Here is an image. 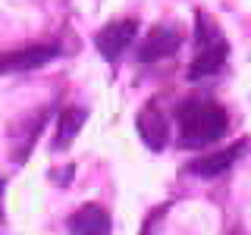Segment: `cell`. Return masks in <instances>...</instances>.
<instances>
[{"label":"cell","mask_w":251,"mask_h":235,"mask_svg":"<svg viewBox=\"0 0 251 235\" xmlns=\"http://www.w3.org/2000/svg\"><path fill=\"white\" fill-rule=\"evenodd\" d=\"M179 135L182 144H210L226 135V113L223 107L207 100H185L179 107Z\"/></svg>","instance_id":"obj_1"},{"label":"cell","mask_w":251,"mask_h":235,"mask_svg":"<svg viewBox=\"0 0 251 235\" xmlns=\"http://www.w3.org/2000/svg\"><path fill=\"white\" fill-rule=\"evenodd\" d=\"M0 188H3V182H0Z\"/></svg>","instance_id":"obj_10"},{"label":"cell","mask_w":251,"mask_h":235,"mask_svg":"<svg viewBox=\"0 0 251 235\" xmlns=\"http://www.w3.org/2000/svg\"><path fill=\"white\" fill-rule=\"evenodd\" d=\"M135 31H138V22H135V19H120V22H110L107 28H100L98 35H94V44H98L100 57L116 60V57L126 50V47L132 44Z\"/></svg>","instance_id":"obj_4"},{"label":"cell","mask_w":251,"mask_h":235,"mask_svg":"<svg viewBox=\"0 0 251 235\" xmlns=\"http://www.w3.org/2000/svg\"><path fill=\"white\" fill-rule=\"evenodd\" d=\"M242 147H245V144H235V147H226V151H214V154L195 157V160H188L185 169L192 172V176H201V179H217V176H223V172L239 160Z\"/></svg>","instance_id":"obj_5"},{"label":"cell","mask_w":251,"mask_h":235,"mask_svg":"<svg viewBox=\"0 0 251 235\" xmlns=\"http://www.w3.org/2000/svg\"><path fill=\"white\" fill-rule=\"evenodd\" d=\"M57 57H60L57 44H28V47H19V50L0 53V75L31 72V69H41V66H47V63H53Z\"/></svg>","instance_id":"obj_3"},{"label":"cell","mask_w":251,"mask_h":235,"mask_svg":"<svg viewBox=\"0 0 251 235\" xmlns=\"http://www.w3.org/2000/svg\"><path fill=\"white\" fill-rule=\"evenodd\" d=\"M138 135L141 141H145L151 151H163V144H167V138H170V129H167V119H163V113L157 107H145V110H138Z\"/></svg>","instance_id":"obj_6"},{"label":"cell","mask_w":251,"mask_h":235,"mask_svg":"<svg viewBox=\"0 0 251 235\" xmlns=\"http://www.w3.org/2000/svg\"><path fill=\"white\" fill-rule=\"evenodd\" d=\"M176 50H179V31L163 25V28L151 31V38L141 44L138 57H141V63H154V60H163V57H170V53H176Z\"/></svg>","instance_id":"obj_8"},{"label":"cell","mask_w":251,"mask_h":235,"mask_svg":"<svg viewBox=\"0 0 251 235\" xmlns=\"http://www.w3.org/2000/svg\"><path fill=\"white\" fill-rule=\"evenodd\" d=\"M82 122H85V113H82L78 107L63 110L60 119H57V135H53V147H57V151H63V147L73 144V138L78 135V132H82Z\"/></svg>","instance_id":"obj_9"},{"label":"cell","mask_w":251,"mask_h":235,"mask_svg":"<svg viewBox=\"0 0 251 235\" xmlns=\"http://www.w3.org/2000/svg\"><path fill=\"white\" fill-rule=\"evenodd\" d=\"M226 63V41L220 38L214 22H198V53H195L192 66H188V78L198 82L204 75H214L220 66Z\"/></svg>","instance_id":"obj_2"},{"label":"cell","mask_w":251,"mask_h":235,"mask_svg":"<svg viewBox=\"0 0 251 235\" xmlns=\"http://www.w3.org/2000/svg\"><path fill=\"white\" fill-rule=\"evenodd\" d=\"M69 232L73 235H110V216L98 204H85L69 216Z\"/></svg>","instance_id":"obj_7"}]
</instances>
